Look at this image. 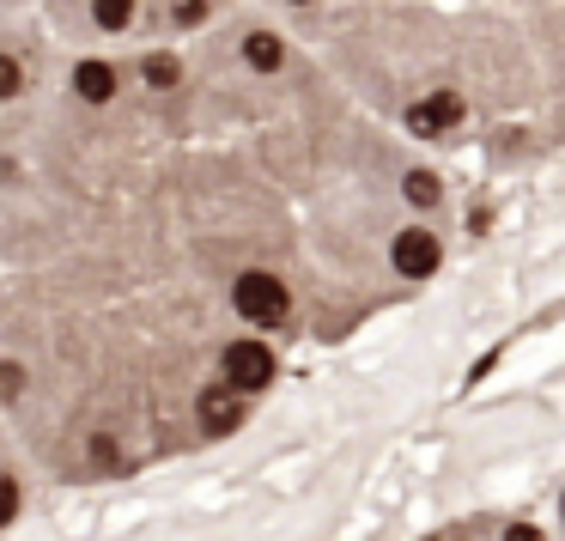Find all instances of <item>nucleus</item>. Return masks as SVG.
Masks as SVG:
<instances>
[{"instance_id": "1", "label": "nucleus", "mask_w": 565, "mask_h": 541, "mask_svg": "<svg viewBox=\"0 0 565 541\" xmlns=\"http://www.w3.org/2000/svg\"><path fill=\"white\" fill-rule=\"evenodd\" d=\"M231 311L244 317V323H256V329H274V323H286V311H292V292H286V280H274L268 268H250V274L231 280Z\"/></svg>"}, {"instance_id": "2", "label": "nucleus", "mask_w": 565, "mask_h": 541, "mask_svg": "<svg viewBox=\"0 0 565 541\" xmlns=\"http://www.w3.org/2000/svg\"><path fill=\"white\" fill-rule=\"evenodd\" d=\"M219 371H225V383H231L237 396H262L280 365H274V347H268V341H250V335H244V341H231V347H225Z\"/></svg>"}, {"instance_id": "3", "label": "nucleus", "mask_w": 565, "mask_h": 541, "mask_svg": "<svg viewBox=\"0 0 565 541\" xmlns=\"http://www.w3.org/2000/svg\"><path fill=\"white\" fill-rule=\"evenodd\" d=\"M389 262H395V274H401V280H432V274H438V262H444L438 231H426V225L395 231V250H389Z\"/></svg>"}, {"instance_id": "4", "label": "nucleus", "mask_w": 565, "mask_h": 541, "mask_svg": "<svg viewBox=\"0 0 565 541\" xmlns=\"http://www.w3.org/2000/svg\"><path fill=\"white\" fill-rule=\"evenodd\" d=\"M195 420H201V432L225 438V432L244 426V396H237L231 383H207V390L195 396Z\"/></svg>"}, {"instance_id": "5", "label": "nucleus", "mask_w": 565, "mask_h": 541, "mask_svg": "<svg viewBox=\"0 0 565 541\" xmlns=\"http://www.w3.org/2000/svg\"><path fill=\"white\" fill-rule=\"evenodd\" d=\"M456 122H462V98H456V92H432L426 104L408 110V128H414V134H444V128H456Z\"/></svg>"}, {"instance_id": "6", "label": "nucleus", "mask_w": 565, "mask_h": 541, "mask_svg": "<svg viewBox=\"0 0 565 541\" xmlns=\"http://www.w3.org/2000/svg\"><path fill=\"white\" fill-rule=\"evenodd\" d=\"M73 92L86 98V104H110L116 98V67L110 61H79L73 67Z\"/></svg>"}, {"instance_id": "7", "label": "nucleus", "mask_w": 565, "mask_h": 541, "mask_svg": "<svg viewBox=\"0 0 565 541\" xmlns=\"http://www.w3.org/2000/svg\"><path fill=\"white\" fill-rule=\"evenodd\" d=\"M244 61H250L256 73H274V67L286 61V43H280L274 31H250V37H244Z\"/></svg>"}, {"instance_id": "8", "label": "nucleus", "mask_w": 565, "mask_h": 541, "mask_svg": "<svg viewBox=\"0 0 565 541\" xmlns=\"http://www.w3.org/2000/svg\"><path fill=\"white\" fill-rule=\"evenodd\" d=\"M140 80H146L152 92H171V86L183 80V67H177V55H165V49H152V55L140 61Z\"/></svg>"}, {"instance_id": "9", "label": "nucleus", "mask_w": 565, "mask_h": 541, "mask_svg": "<svg viewBox=\"0 0 565 541\" xmlns=\"http://www.w3.org/2000/svg\"><path fill=\"white\" fill-rule=\"evenodd\" d=\"M401 195H408V207H438V177L432 171H408V177H401Z\"/></svg>"}, {"instance_id": "10", "label": "nucleus", "mask_w": 565, "mask_h": 541, "mask_svg": "<svg viewBox=\"0 0 565 541\" xmlns=\"http://www.w3.org/2000/svg\"><path fill=\"white\" fill-rule=\"evenodd\" d=\"M92 19H98V31H128L134 25V0H92Z\"/></svg>"}, {"instance_id": "11", "label": "nucleus", "mask_w": 565, "mask_h": 541, "mask_svg": "<svg viewBox=\"0 0 565 541\" xmlns=\"http://www.w3.org/2000/svg\"><path fill=\"white\" fill-rule=\"evenodd\" d=\"M19 92H25V67L13 55H0V104H13Z\"/></svg>"}, {"instance_id": "12", "label": "nucleus", "mask_w": 565, "mask_h": 541, "mask_svg": "<svg viewBox=\"0 0 565 541\" xmlns=\"http://www.w3.org/2000/svg\"><path fill=\"white\" fill-rule=\"evenodd\" d=\"M25 396V371L13 359H0V402H19Z\"/></svg>"}, {"instance_id": "13", "label": "nucleus", "mask_w": 565, "mask_h": 541, "mask_svg": "<svg viewBox=\"0 0 565 541\" xmlns=\"http://www.w3.org/2000/svg\"><path fill=\"white\" fill-rule=\"evenodd\" d=\"M19 517V481L7 475V469H0V529H7Z\"/></svg>"}, {"instance_id": "14", "label": "nucleus", "mask_w": 565, "mask_h": 541, "mask_svg": "<svg viewBox=\"0 0 565 541\" xmlns=\"http://www.w3.org/2000/svg\"><path fill=\"white\" fill-rule=\"evenodd\" d=\"M171 19H177V25H201V19H207V0H183Z\"/></svg>"}, {"instance_id": "15", "label": "nucleus", "mask_w": 565, "mask_h": 541, "mask_svg": "<svg viewBox=\"0 0 565 541\" xmlns=\"http://www.w3.org/2000/svg\"><path fill=\"white\" fill-rule=\"evenodd\" d=\"M92 462H104V469H110V462H116V444H110V438H104V432H98V438H92Z\"/></svg>"}, {"instance_id": "16", "label": "nucleus", "mask_w": 565, "mask_h": 541, "mask_svg": "<svg viewBox=\"0 0 565 541\" xmlns=\"http://www.w3.org/2000/svg\"><path fill=\"white\" fill-rule=\"evenodd\" d=\"M505 541H547V535H541L535 523H511V529H505Z\"/></svg>"}, {"instance_id": "17", "label": "nucleus", "mask_w": 565, "mask_h": 541, "mask_svg": "<svg viewBox=\"0 0 565 541\" xmlns=\"http://www.w3.org/2000/svg\"><path fill=\"white\" fill-rule=\"evenodd\" d=\"M292 7H310V0H292Z\"/></svg>"}]
</instances>
